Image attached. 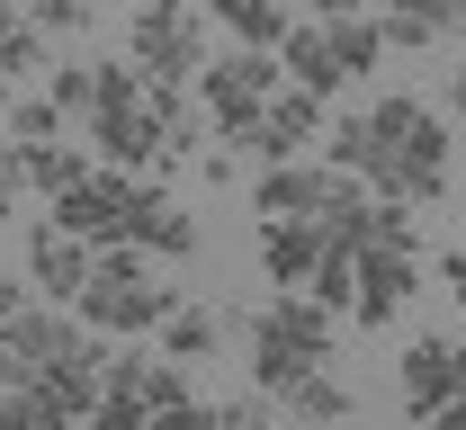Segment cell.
I'll list each match as a JSON object with an SVG mask.
<instances>
[{"label":"cell","instance_id":"obj_1","mask_svg":"<svg viewBox=\"0 0 466 430\" xmlns=\"http://www.w3.org/2000/svg\"><path fill=\"white\" fill-rule=\"evenodd\" d=\"M323 162H332V171H350V180H368L377 197L431 206V197L449 188V125H440V108H431V99L386 90V99L350 108V117L323 135Z\"/></svg>","mask_w":466,"mask_h":430},{"label":"cell","instance_id":"obj_2","mask_svg":"<svg viewBox=\"0 0 466 430\" xmlns=\"http://www.w3.org/2000/svg\"><path fill=\"white\" fill-rule=\"evenodd\" d=\"M332 305L323 296H296V287H279L269 305L242 323V350H251V385L269 395V404H288L305 376H323L332 368Z\"/></svg>","mask_w":466,"mask_h":430},{"label":"cell","instance_id":"obj_3","mask_svg":"<svg viewBox=\"0 0 466 430\" xmlns=\"http://www.w3.org/2000/svg\"><path fill=\"white\" fill-rule=\"evenodd\" d=\"M72 314H81L99 341H144V332H162V323L179 314V287L153 278V251L99 243V269H90V287L72 296Z\"/></svg>","mask_w":466,"mask_h":430},{"label":"cell","instance_id":"obj_4","mask_svg":"<svg viewBox=\"0 0 466 430\" xmlns=\"http://www.w3.org/2000/svg\"><path fill=\"white\" fill-rule=\"evenodd\" d=\"M288 90V63L279 45H225V55L198 72V108H207V135L225 144H251V125L269 117V99Z\"/></svg>","mask_w":466,"mask_h":430},{"label":"cell","instance_id":"obj_5","mask_svg":"<svg viewBox=\"0 0 466 430\" xmlns=\"http://www.w3.org/2000/svg\"><path fill=\"white\" fill-rule=\"evenodd\" d=\"M126 63L144 72V81H198L216 45H207V18H198V0H144L135 9V27H126Z\"/></svg>","mask_w":466,"mask_h":430},{"label":"cell","instance_id":"obj_6","mask_svg":"<svg viewBox=\"0 0 466 430\" xmlns=\"http://www.w3.org/2000/svg\"><path fill=\"white\" fill-rule=\"evenodd\" d=\"M144 180H153V171H116V162H90V171H81V180L55 197V225H63V234H81V243H126Z\"/></svg>","mask_w":466,"mask_h":430},{"label":"cell","instance_id":"obj_7","mask_svg":"<svg viewBox=\"0 0 466 430\" xmlns=\"http://www.w3.org/2000/svg\"><path fill=\"white\" fill-rule=\"evenodd\" d=\"M395 385H404V413L431 430L440 413H449V404H466V341H449V332L412 341V350H404V376H395Z\"/></svg>","mask_w":466,"mask_h":430},{"label":"cell","instance_id":"obj_8","mask_svg":"<svg viewBox=\"0 0 466 430\" xmlns=\"http://www.w3.org/2000/svg\"><path fill=\"white\" fill-rule=\"evenodd\" d=\"M421 296V243H368L359 251V305H350V323H395V314Z\"/></svg>","mask_w":466,"mask_h":430},{"label":"cell","instance_id":"obj_9","mask_svg":"<svg viewBox=\"0 0 466 430\" xmlns=\"http://www.w3.org/2000/svg\"><path fill=\"white\" fill-rule=\"evenodd\" d=\"M341 188H350V171H332V162H269V171H260V188H251V206H260V225H279V215L323 225Z\"/></svg>","mask_w":466,"mask_h":430},{"label":"cell","instance_id":"obj_10","mask_svg":"<svg viewBox=\"0 0 466 430\" xmlns=\"http://www.w3.org/2000/svg\"><path fill=\"white\" fill-rule=\"evenodd\" d=\"M90 269H99V243H81V234H63L55 215L27 234V287H46L55 305H72L81 287H90Z\"/></svg>","mask_w":466,"mask_h":430},{"label":"cell","instance_id":"obj_11","mask_svg":"<svg viewBox=\"0 0 466 430\" xmlns=\"http://www.w3.org/2000/svg\"><path fill=\"white\" fill-rule=\"evenodd\" d=\"M323 251H332V225H305V215H279V225H260V269H269V287H314L323 278Z\"/></svg>","mask_w":466,"mask_h":430},{"label":"cell","instance_id":"obj_12","mask_svg":"<svg viewBox=\"0 0 466 430\" xmlns=\"http://www.w3.org/2000/svg\"><path fill=\"white\" fill-rule=\"evenodd\" d=\"M323 135V90H305V81H288L279 99H269V117L251 125V153L260 162H305V144Z\"/></svg>","mask_w":466,"mask_h":430},{"label":"cell","instance_id":"obj_13","mask_svg":"<svg viewBox=\"0 0 466 430\" xmlns=\"http://www.w3.org/2000/svg\"><path fill=\"white\" fill-rule=\"evenodd\" d=\"M126 243L153 251V260H188L198 251V225H188V206H179L162 180H144V197H135V225H126Z\"/></svg>","mask_w":466,"mask_h":430},{"label":"cell","instance_id":"obj_14","mask_svg":"<svg viewBox=\"0 0 466 430\" xmlns=\"http://www.w3.org/2000/svg\"><path fill=\"white\" fill-rule=\"evenodd\" d=\"M279 63H288V81H305V90H341L350 81V63H341V45H332V18H296L288 36H279Z\"/></svg>","mask_w":466,"mask_h":430},{"label":"cell","instance_id":"obj_15","mask_svg":"<svg viewBox=\"0 0 466 430\" xmlns=\"http://www.w3.org/2000/svg\"><path fill=\"white\" fill-rule=\"evenodd\" d=\"M377 27H386L395 55H421V45H440L458 27V0H377Z\"/></svg>","mask_w":466,"mask_h":430},{"label":"cell","instance_id":"obj_16","mask_svg":"<svg viewBox=\"0 0 466 430\" xmlns=\"http://www.w3.org/2000/svg\"><path fill=\"white\" fill-rule=\"evenodd\" d=\"M46 45H55V36H46L36 18L0 9V108H9V99H18V90H27L36 72H46Z\"/></svg>","mask_w":466,"mask_h":430},{"label":"cell","instance_id":"obj_17","mask_svg":"<svg viewBox=\"0 0 466 430\" xmlns=\"http://www.w3.org/2000/svg\"><path fill=\"white\" fill-rule=\"evenodd\" d=\"M350 404H359V395H350L341 376L323 368V376H305V385H296V395L279 404V413H288L296 430H341V422H350Z\"/></svg>","mask_w":466,"mask_h":430},{"label":"cell","instance_id":"obj_18","mask_svg":"<svg viewBox=\"0 0 466 430\" xmlns=\"http://www.w3.org/2000/svg\"><path fill=\"white\" fill-rule=\"evenodd\" d=\"M225 332H233V314H216V305H179L171 323H162V350H171V359H216V350H225Z\"/></svg>","mask_w":466,"mask_h":430},{"label":"cell","instance_id":"obj_19","mask_svg":"<svg viewBox=\"0 0 466 430\" xmlns=\"http://www.w3.org/2000/svg\"><path fill=\"white\" fill-rule=\"evenodd\" d=\"M216 27L233 45H279L296 27V9H279V0H216Z\"/></svg>","mask_w":466,"mask_h":430},{"label":"cell","instance_id":"obj_20","mask_svg":"<svg viewBox=\"0 0 466 430\" xmlns=\"http://www.w3.org/2000/svg\"><path fill=\"white\" fill-rule=\"evenodd\" d=\"M18 153H27V188H36V197H46V206H55L63 188L81 180V171H90V162H99V153H72V144H18Z\"/></svg>","mask_w":466,"mask_h":430},{"label":"cell","instance_id":"obj_21","mask_svg":"<svg viewBox=\"0 0 466 430\" xmlns=\"http://www.w3.org/2000/svg\"><path fill=\"white\" fill-rule=\"evenodd\" d=\"M0 117H9V135H18V144H55V135H63V99H55V90H46V99H36V90H18Z\"/></svg>","mask_w":466,"mask_h":430},{"label":"cell","instance_id":"obj_22","mask_svg":"<svg viewBox=\"0 0 466 430\" xmlns=\"http://www.w3.org/2000/svg\"><path fill=\"white\" fill-rule=\"evenodd\" d=\"M18 197H36L27 188V153H18V135H0V225L18 215Z\"/></svg>","mask_w":466,"mask_h":430},{"label":"cell","instance_id":"obj_23","mask_svg":"<svg viewBox=\"0 0 466 430\" xmlns=\"http://www.w3.org/2000/svg\"><path fill=\"white\" fill-rule=\"evenodd\" d=\"M90 81H99V63H55V81H46V90L63 99V117H90Z\"/></svg>","mask_w":466,"mask_h":430},{"label":"cell","instance_id":"obj_24","mask_svg":"<svg viewBox=\"0 0 466 430\" xmlns=\"http://www.w3.org/2000/svg\"><path fill=\"white\" fill-rule=\"evenodd\" d=\"M81 430H171V422H153V413H144V404H126V395H99V413H90Z\"/></svg>","mask_w":466,"mask_h":430},{"label":"cell","instance_id":"obj_25","mask_svg":"<svg viewBox=\"0 0 466 430\" xmlns=\"http://www.w3.org/2000/svg\"><path fill=\"white\" fill-rule=\"evenodd\" d=\"M269 413H279V404H269V395L251 385V395H233V404H216V430H269Z\"/></svg>","mask_w":466,"mask_h":430},{"label":"cell","instance_id":"obj_26","mask_svg":"<svg viewBox=\"0 0 466 430\" xmlns=\"http://www.w3.org/2000/svg\"><path fill=\"white\" fill-rule=\"evenodd\" d=\"M90 9H99V0H36L27 18H36L46 36H81V18H90Z\"/></svg>","mask_w":466,"mask_h":430},{"label":"cell","instance_id":"obj_27","mask_svg":"<svg viewBox=\"0 0 466 430\" xmlns=\"http://www.w3.org/2000/svg\"><path fill=\"white\" fill-rule=\"evenodd\" d=\"M0 430H55V422H46V404L27 385H0Z\"/></svg>","mask_w":466,"mask_h":430},{"label":"cell","instance_id":"obj_28","mask_svg":"<svg viewBox=\"0 0 466 430\" xmlns=\"http://www.w3.org/2000/svg\"><path fill=\"white\" fill-rule=\"evenodd\" d=\"M0 385H27V350H18V332L0 323Z\"/></svg>","mask_w":466,"mask_h":430},{"label":"cell","instance_id":"obj_29","mask_svg":"<svg viewBox=\"0 0 466 430\" xmlns=\"http://www.w3.org/2000/svg\"><path fill=\"white\" fill-rule=\"evenodd\" d=\"M440 287L466 305V243H458V251H440Z\"/></svg>","mask_w":466,"mask_h":430},{"label":"cell","instance_id":"obj_30","mask_svg":"<svg viewBox=\"0 0 466 430\" xmlns=\"http://www.w3.org/2000/svg\"><path fill=\"white\" fill-rule=\"evenodd\" d=\"M449 117L466 125V63H458V72H449Z\"/></svg>","mask_w":466,"mask_h":430},{"label":"cell","instance_id":"obj_31","mask_svg":"<svg viewBox=\"0 0 466 430\" xmlns=\"http://www.w3.org/2000/svg\"><path fill=\"white\" fill-rule=\"evenodd\" d=\"M18 305H27V296H18V287H9V269H0V323H9Z\"/></svg>","mask_w":466,"mask_h":430},{"label":"cell","instance_id":"obj_32","mask_svg":"<svg viewBox=\"0 0 466 430\" xmlns=\"http://www.w3.org/2000/svg\"><path fill=\"white\" fill-rule=\"evenodd\" d=\"M431 430H466V404H449V413H440V422H431Z\"/></svg>","mask_w":466,"mask_h":430},{"label":"cell","instance_id":"obj_33","mask_svg":"<svg viewBox=\"0 0 466 430\" xmlns=\"http://www.w3.org/2000/svg\"><path fill=\"white\" fill-rule=\"evenodd\" d=\"M341 9H359V0H314V18H341Z\"/></svg>","mask_w":466,"mask_h":430},{"label":"cell","instance_id":"obj_34","mask_svg":"<svg viewBox=\"0 0 466 430\" xmlns=\"http://www.w3.org/2000/svg\"><path fill=\"white\" fill-rule=\"evenodd\" d=\"M458 36H466V0H458Z\"/></svg>","mask_w":466,"mask_h":430}]
</instances>
